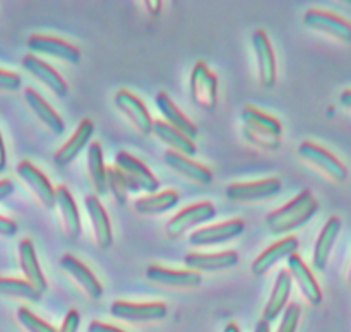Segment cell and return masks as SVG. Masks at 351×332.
Returning a JSON list of instances; mask_svg holds the SVG:
<instances>
[{
	"label": "cell",
	"mask_w": 351,
	"mask_h": 332,
	"mask_svg": "<svg viewBox=\"0 0 351 332\" xmlns=\"http://www.w3.org/2000/svg\"><path fill=\"white\" fill-rule=\"evenodd\" d=\"M26 47L31 55H45L55 60H60L69 65H77L81 62V51L72 43L48 34H31L26 41Z\"/></svg>",
	"instance_id": "11"
},
{
	"label": "cell",
	"mask_w": 351,
	"mask_h": 332,
	"mask_svg": "<svg viewBox=\"0 0 351 332\" xmlns=\"http://www.w3.org/2000/svg\"><path fill=\"white\" fill-rule=\"evenodd\" d=\"M287 264V270L291 277V283L297 284L302 296L305 298V301L308 305H312V307H319L322 303V290L319 286L315 276L312 274V270L304 262V259L298 253H293L291 257H288Z\"/></svg>",
	"instance_id": "18"
},
{
	"label": "cell",
	"mask_w": 351,
	"mask_h": 332,
	"mask_svg": "<svg viewBox=\"0 0 351 332\" xmlns=\"http://www.w3.org/2000/svg\"><path fill=\"white\" fill-rule=\"evenodd\" d=\"M216 216V207L213 205V202L202 201L197 202V204H192L189 207L182 209L180 212L173 216L170 221L167 222L165 229H167L168 238L178 240L182 236L187 235L192 229L199 228L204 222L211 221Z\"/></svg>",
	"instance_id": "4"
},
{
	"label": "cell",
	"mask_w": 351,
	"mask_h": 332,
	"mask_svg": "<svg viewBox=\"0 0 351 332\" xmlns=\"http://www.w3.org/2000/svg\"><path fill=\"white\" fill-rule=\"evenodd\" d=\"M24 101H26L27 108L31 110V113L34 115V118L48 130L53 136H62L65 132V123L60 118L57 112L45 101L43 96L40 92L34 91L33 88L24 89Z\"/></svg>",
	"instance_id": "25"
},
{
	"label": "cell",
	"mask_w": 351,
	"mask_h": 332,
	"mask_svg": "<svg viewBox=\"0 0 351 332\" xmlns=\"http://www.w3.org/2000/svg\"><path fill=\"white\" fill-rule=\"evenodd\" d=\"M151 133H153L161 144H165V146L168 147V151H173V153L182 154V156L187 157L195 156V153H197V147H195L194 140L185 137L184 133L175 130L173 127L165 123L163 120H154Z\"/></svg>",
	"instance_id": "29"
},
{
	"label": "cell",
	"mask_w": 351,
	"mask_h": 332,
	"mask_svg": "<svg viewBox=\"0 0 351 332\" xmlns=\"http://www.w3.org/2000/svg\"><path fill=\"white\" fill-rule=\"evenodd\" d=\"M223 332H240V329H239V325L237 324H226L225 325V329H223Z\"/></svg>",
	"instance_id": "46"
},
{
	"label": "cell",
	"mask_w": 351,
	"mask_h": 332,
	"mask_svg": "<svg viewBox=\"0 0 351 332\" xmlns=\"http://www.w3.org/2000/svg\"><path fill=\"white\" fill-rule=\"evenodd\" d=\"M17 255H19V266L24 274V281L29 283L40 294L47 293L48 290L47 277H45L40 262H38L34 243L31 242L29 238L21 240L19 246H17Z\"/></svg>",
	"instance_id": "24"
},
{
	"label": "cell",
	"mask_w": 351,
	"mask_h": 332,
	"mask_svg": "<svg viewBox=\"0 0 351 332\" xmlns=\"http://www.w3.org/2000/svg\"><path fill=\"white\" fill-rule=\"evenodd\" d=\"M146 279L149 283L156 284V286L165 288V290H175V291H187L195 290L201 286L202 277L201 274L192 272V270H178V269H168V267L161 266H147L146 269Z\"/></svg>",
	"instance_id": "16"
},
{
	"label": "cell",
	"mask_w": 351,
	"mask_h": 332,
	"mask_svg": "<svg viewBox=\"0 0 351 332\" xmlns=\"http://www.w3.org/2000/svg\"><path fill=\"white\" fill-rule=\"evenodd\" d=\"M178 204V194L173 190H165L160 194L146 195L134 201V211L139 216H160L171 211Z\"/></svg>",
	"instance_id": "32"
},
{
	"label": "cell",
	"mask_w": 351,
	"mask_h": 332,
	"mask_svg": "<svg viewBox=\"0 0 351 332\" xmlns=\"http://www.w3.org/2000/svg\"><path fill=\"white\" fill-rule=\"evenodd\" d=\"M252 50L254 55H256L257 75H259L261 86H263L264 89H273L274 86H276L278 79L276 55H274V48L273 44H271V40L266 34V31H254Z\"/></svg>",
	"instance_id": "14"
},
{
	"label": "cell",
	"mask_w": 351,
	"mask_h": 332,
	"mask_svg": "<svg viewBox=\"0 0 351 332\" xmlns=\"http://www.w3.org/2000/svg\"><path fill=\"white\" fill-rule=\"evenodd\" d=\"M144 9H146V14L149 17H158L161 14V9H163V3L158 2V0H149V2H143Z\"/></svg>",
	"instance_id": "41"
},
{
	"label": "cell",
	"mask_w": 351,
	"mask_h": 332,
	"mask_svg": "<svg viewBox=\"0 0 351 332\" xmlns=\"http://www.w3.org/2000/svg\"><path fill=\"white\" fill-rule=\"evenodd\" d=\"M106 188L119 205H125L134 188L115 166H106Z\"/></svg>",
	"instance_id": "34"
},
{
	"label": "cell",
	"mask_w": 351,
	"mask_h": 332,
	"mask_svg": "<svg viewBox=\"0 0 351 332\" xmlns=\"http://www.w3.org/2000/svg\"><path fill=\"white\" fill-rule=\"evenodd\" d=\"M0 296L24 300L29 303H38L41 300V294L29 283L17 277H0Z\"/></svg>",
	"instance_id": "33"
},
{
	"label": "cell",
	"mask_w": 351,
	"mask_h": 332,
	"mask_svg": "<svg viewBox=\"0 0 351 332\" xmlns=\"http://www.w3.org/2000/svg\"><path fill=\"white\" fill-rule=\"evenodd\" d=\"M21 64H23L24 71L29 75H33L38 82H41L51 94H55L57 98H67L69 84L51 65H48L47 62L31 53L24 55Z\"/></svg>",
	"instance_id": "17"
},
{
	"label": "cell",
	"mask_w": 351,
	"mask_h": 332,
	"mask_svg": "<svg viewBox=\"0 0 351 332\" xmlns=\"http://www.w3.org/2000/svg\"><path fill=\"white\" fill-rule=\"evenodd\" d=\"M156 106L158 110H160L161 116H163V122L168 123L170 127H173L175 130H178L180 133H184L185 137H189L191 140H194L195 137H197L199 130L197 127H195V123L192 122L191 118H187V116L184 115V113L178 110V106L175 105L173 101H171L170 96L167 94L165 91H160L156 94Z\"/></svg>",
	"instance_id": "28"
},
{
	"label": "cell",
	"mask_w": 351,
	"mask_h": 332,
	"mask_svg": "<svg viewBox=\"0 0 351 332\" xmlns=\"http://www.w3.org/2000/svg\"><path fill=\"white\" fill-rule=\"evenodd\" d=\"M93 133H95V123L93 120L84 118L79 123L77 129L74 130V133L71 136V139L60 147V149L55 153L53 163L57 168H67L74 163L79 157V154L84 151V147L89 146L93 139Z\"/></svg>",
	"instance_id": "22"
},
{
	"label": "cell",
	"mask_w": 351,
	"mask_h": 332,
	"mask_svg": "<svg viewBox=\"0 0 351 332\" xmlns=\"http://www.w3.org/2000/svg\"><path fill=\"white\" fill-rule=\"evenodd\" d=\"M60 269L64 270L65 276L74 283V286L84 294L88 300H99L103 294V286L98 281V277L93 274V270L88 266L81 262L77 257L71 253H64L60 257Z\"/></svg>",
	"instance_id": "12"
},
{
	"label": "cell",
	"mask_w": 351,
	"mask_h": 332,
	"mask_svg": "<svg viewBox=\"0 0 351 332\" xmlns=\"http://www.w3.org/2000/svg\"><path fill=\"white\" fill-rule=\"evenodd\" d=\"M88 332H125V331L115 327V325L105 324V322L91 320V322H89V325H88Z\"/></svg>",
	"instance_id": "40"
},
{
	"label": "cell",
	"mask_w": 351,
	"mask_h": 332,
	"mask_svg": "<svg viewBox=\"0 0 351 332\" xmlns=\"http://www.w3.org/2000/svg\"><path fill=\"white\" fill-rule=\"evenodd\" d=\"M298 246H300V242H298L297 236H285L283 240H278L276 243H273L271 246H267L259 257L252 260L250 264V272L254 276H264V274L269 272L278 262L291 257L293 253L298 252Z\"/></svg>",
	"instance_id": "21"
},
{
	"label": "cell",
	"mask_w": 351,
	"mask_h": 332,
	"mask_svg": "<svg viewBox=\"0 0 351 332\" xmlns=\"http://www.w3.org/2000/svg\"><path fill=\"white\" fill-rule=\"evenodd\" d=\"M302 23L307 29L326 34L339 43L351 44V23L338 14L321 9H308L302 17Z\"/></svg>",
	"instance_id": "7"
},
{
	"label": "cell",
	"mask_w": 351,
	"mask_h": 332,
	"mask_svg": "<svg viewBox=\"0 0 351 332\" xmlns=\"http://www.w3.org/2000/svg\"><path fill=\"white\" fill-rule=\"evenodd\" d=\"M291 277L288 274V270H280L276 276V281H274V288L271 291V296L267 300L266 307H264L263 311V320L271 324L278 318V315L287 308L288 300H290L291 293Z\"/></svg>",
	"instance_id": "30"
},
{
	"label": "cell",
	"mask_w": 351,
	"mask_h": 332,
	"mask_svg": "<svg viewBox=\"0 0 351 332\" xmlns=\"http://www.w3.org/2000/svg\"><path fill=\"white\" fill-rule=\"evenodd\" d=\"M298 157L321 171L326 178H329L335 183H345L348 180V168L338 159L332 153H329L326 147L319 146V144L311 142V140H304L298 146Z\"/></svg>",
	"instance_id": "3"
},
{
	"label": "cell",
	"mask_w": 351,
	"mask_h": 332,
	"mask_svg": "<svg viewBox=\"0 0 351 332\" xmlns=\"http://www.w3.org/2000/svg\"><path fill=\"white\" fill-rule=\"evenodd\" d=\"M17 229L19 228H17L16 221L0 214V236H2V238H12L17 233Z\"/></svg>",
	"instance_id": "39"
},
{
	"label": "cell",
	"mask_w": 351,
	"mask_h": 332,
	"mask_svg": "<svg viewBox=\"0 0 351 332\" xmlns=\"http://www.w3.org/2000/svg\"><path fill=\"white\" fill-rule=\"evenodd\" d=\"M300 317H302L300 305L290 303L287 308H285L283 318H281V324L276 332H297L298 324H300Z\"/></svg>",
	"instance_id": "36"
},
{
	"label": "cell",
	"mask_w": 351,
	"mask_h": 332,
	"mask_svg": "<svg viewBox=\"0 0 351 332\" xmlns=\"http://www.w3.org/2000/svg\"><path fill=\"white\" fill-rule=\"evenodd\" d=\"M110 315L117 320L129 322V324H154L167 318L168 307L160 301L130 303V301L117 300L110 305Z\"/></svg>",
	"instance_id": "6"
},
{
	"label": "cell",
	"mask_w": 351,
	"mask_h": 332,
	"mask_svg": "<svg viewBox=\"0 0 351 332\" xmlns=\"http://www.w3.org/2000/svg\"><path fill=\"white\" fill-rule=\"evenodd\" d=\"M16 320L24 332H58V329H55L53 325L45 322L43 318H40L38 315H34L33 311L27 310L26 307L17 308Z\"/></svg>",
	"instance_id": "35"
},
{
	"label": "cell",
	"mask_w": 351,
	"mask_h": 332,
	"mask_svg": "<svg viewBox=\"0 0 351 332\" xmlns=\"http://www.w3.org/2000/svg\"><path fill=\"white\" fill-rule=\"evenodd\" d=\"M339 103H341L343 108L351 112V89H346V91L341 92V96H339Z\"/></svg>",
	"instance_id": "44"
},
{
	"label": "cell",
	"mask_w": 351,
	"mask_h": 332,
	"mask_svg": "<svg viewBox=\"0 0 351 332\" xmlns=\"http://www.w3.org/2000/svg\"><path fill=\"white\" fill-rule=\"evenodd\" d=\"M348 284L351 286V267H350V274H348Z\"/></svg>",
	"instance_id": "47"
},
{
	"label": "cell",
	"mask_w": 351,
	"mask_h": 332,
	"mask_svg": "<svg viewBox=\"0 0 351 332\" xmlns=\"http://www.w3.org/2000/svg\"><path fill=\"white\" fill-rule=\"evenodd\" d=\"M5 166H7V151H5V144H3L2 132H0V173L5 170Z\"/></svg>",
	"instance_id": "43"
},
{
	"label": "cell",
	"mask_w": 351,
	"mask_h": 332,
	"mask_svg": "<svg viewBox=\"0 0 351 332\" xmlns=\"http://www.w3.org/2000/svg\"><path fill=\"white\" fill-rule=\"evenodd\" d=\"M113 106H115L117 112L127 120V123L137 133H141V136H149L151 130H153L154 120L151 118L149 112L144 106V103L136 94H132L127 89H120L113 96Z\"/></svg>",
	"instance_id": "10"
},
{
	"label": "cell",
	"mask_w": 351,
	"mask_h": 332,
	"mask_svg": "<svg viewBox=\"0 0 351 332\" xmlns=\"http://www.w3.org/2000/svg\"><path fill=\"white\" fill-rule=\"evenodd\" d=\"M317 211V199L314 197L311 190H304L297 197L291 199L288 204L269 212L266 219H264V222H266V228L269 229L271 235L281 236L307 225Z\"/></svg>",
	"instance_id": "1"
},
{
	"label": "cell",
	"mask_w": 351,
	"mask_h": 332,
	"mask_svg": "<svg viewBox=\"0 0 351 332\" xmlns=\"http://www.w3.org/2000/svg\"><path fill=\"white\" fill-rule=\"evenodd\" d=\"M254 332H269V324L264 320H259L257 322L256 329H254Z\"/></svg>",
	"instance_id": "45"
},
{
	"label": "cell",
	"mask_w": 351,
	"mask_h": 332,
	"mask_svg": "<svg viewBox=\"0 0 351 332\" xmlns=\"http://www.w3.org/2000/svg\"><path fill=\"white\" fill-rule=\"evenodd\" d=\"M84 209L88 212L89 222H91L96 246L99 250H108L113 243L112 222H110L108 212L96 195H86Z\"/></svg>",
	"instance_id": "23"
},
{
	"label": "cell",
	"mask_w": 351,
	"mask_h": 332,
	"mask_svg": "<svg viewBox=\"0 0 351 332\" xmlns=\"http://www.w3.org/2000/svg\"><path fill=\"white\" fill-rule=\"evenodd\" d=\"M16 173L41 207H45L47 211L55 209V187L48 180L47 175H43V171L38 170L33 163L24 159L16 166Z\"/></svg>",
	"instance_id": "13"
},
{
	"label": "cell",
	"mask_w": 351,
	"mask_h": 332,
	"mask_svg": "<svg viewBox=\"0 0 351 332\" xmlns=\"http://www.w3.org/2000/svg\"><path fill=\"white\" fill-rule=\"evenodd\" d=\"M14 194V183L7 178L0 180V202H3L5 199H9Z\"/></svg>",
	"instance_id": "42"
},
{
	"label": "cell",
	"mask_w": 351,
	"mask_h": 332,
	"mask_svg": "<svg viewBox=\"0 0 351 332\" xmlns=\"http://www.w3.org/2000/svg\"><path fill=\"white\" fill-rule=\"evenodd\" d=\"M113 166L125 177V180L129 181L134 192H146L147 195L158 194V188H160L158 178L154 177L153 171L143 161L134 157L132 154L125 153V151L117 153Z\"/></svg>",
	"instance_id": "5"
},
{
	"label": "cell",
	"mask_w": 351,
	"mask_h": 332,
	"mask_svg": "<svg viewBox=\"0 0 351 332\" xmlns=\"http://www.w3.org/2000/svg\"><path fill=\"white\" fill-rule=\"evenodd\" d=\"M79 325H81V315L75 308H71L65 315L58 332H79Z\"/></svg>",
	"instance_id": "38"
},
{
	"label": "cell",
	"mask_w": 351,
	"mask_h": 332,
	"mask_svg": "<svg viewBox=\"0 0 351 332\" xmlns=\"http://www.w3.org/2000/svg\"><path fill=\"white\" fill-rule=\"evenodd\" d=\"M55 209L58 212V221H60L62 233L67 236L69 240H77L81 236L82 226L81 218H79V209L75 205L74 197L69 192L65 185H58L55 187Z\"/></svg>",
	"instance_id": "20"
},
{
	"label": "cell",
	"mask_w": 351,
	"mask_h": 332,
	"mask_svg": "<svg viewBox=\"0 0 351 332\" xmlns=\"http://www.w3.org/2000/svg\"><path fill=\"white\" fill-rule=\"evenodd\" d=\"M192 101L204 112H215L218 106V77L209 71L204 62H197L191 72Z\"/></svg>",
	"instance_id": "8"
},
{
	"label": "cell",
	"mask_w": 351,
	"mask_h": 332,
	"mask_svg": "<svg viewBox=\"0 0 351 332\" xmlns=\"http://www.w3.org/2000/svg\"><path fill=\"white\" fill-rule=\"evenodd\" d=\"M86 166H88V177L89 183L95 188V195H106L108 188H106V166L105 159H103V149L99 142H91L88 146V153H86Z\"/></svg>",
	"instance_id": "31"
},
{
	"label": "cell",
	"mask_w": 351,
	"mask_h": 332,
	"mask_svg": "<svg viewBox=\"0 0 351 332\" xmlns=\"http://www.w3.org/2000/svg\"><path fill=\"white\" fill-rule=\"evenodd\" d=\"M165 164L170 168L173 173L180 175L185 180L192 181L195 185H209L213 181V173L204 164H199L192 161V157L182 156V154L173 153V151H165L163 153Z\"/></svg>",
	"instance_id": "26"
},
{
	"label": "cell",
	"mask_w": 351,
	"mask_h": 332,
	"mask_svg": "<svg viewBox=\"0 0 351 332\" xmlns=\"http://www.w3.org/2000/svg\"><path fill=\"white\" fill-rule=\"evenodd\" d=\"M281 192V181L278 178H264L257 181L230 183L225 190V197L235 204H252L276 197Z\"/></svg>",
	"instance_id": "9"
},
{
	"label": "cell",
	"mask_w": 351,
	"mask_h": 332,
	"mask_svg": "<svg viewBox=\"0 0 351 332\" xmlns=\"http://www.w3.org/2000/svg\"><path fill=\"white\" fill-rule=\"evenodd\" d=\"M240 257L235 250H225L218 253H187L184 266L187 270L197 274H215L228 270L239 264Z\"/></svg>",
	"instance_id": "19"
},
{
	"label": "cell",
	"mask_w": 351,
	"mask_h": 332,
	"mask_svg": "<svg viewBox=\"0 0 351 332\" xmlns=\"http://www.w3.org/2000/svg\"><path fill=\"white\" fill-rule=\"evenodd\" d=\"M243 229H245V222L242 219H230V221H223L211 226H202V228L195 229L189 236V243L192 246H201V248H204V246L223 245V243L232 242V240L243 235Z\"/></svg>",
	"instance_id": "15"
},
{
	"label": "cell",
	"mask_w": 351,
	"mask_h": 332,
	"mask_svg": "<svg viewBox=\"0 0 351 332\" xmlns=\"http://www.w3.org/2000/svg\"><path fill=\"white\" fill-rule=\"evenodd\" d=\"M339 231H341V219L338 216H331L319 233L314 246V255H312V266L319 272L326 270V267H328L329 257H331L332 246L338 240Z\"/></svg>",
	"instance_id": "27"
},
{
	"label": "cell",
	"mask_w": 351,
	"mask_h": 332,
	"mask_svg": "<svg viewBox=\"0 0 351 332\" xmlns=\"http://www.w3.org/2000/svg\"><path fill=\"white\" fill-rule=\"evenodd\" d=\"M242 133L243 139L250 146L274 153L281 146L283 127H281L280 120L274 116L267 115L254 106H245L242 112Z\"/></svg>",
	"instance_id": "2"
},
{
	"label": "cell",
	"mask_w": 351,
	"mask_h": 332,
	"mask_svg": "<svg viewBox=\"0 0 351 332\" xmlns=\"http://www.w3.org/2000/svg\"><path fill=\"white\" fill-rule=\"evenodd\" d=\"M21 84H23V81H21L19 74L0 68V92L19 91Z\"/></svg>",
	"instance_id": "37"
}]
</instances>
